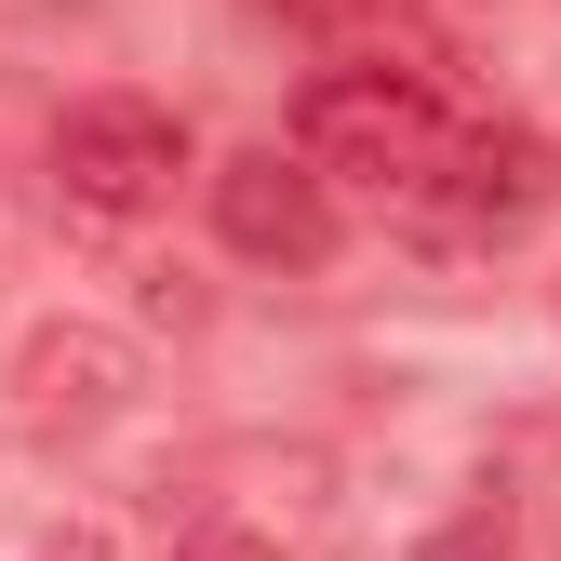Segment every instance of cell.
I'll return each mask as SVG.
<instances>
[{
    "label": "cell",
    "instance_id": "cell-1",
    "mask_svg": "<svg viewBox=\"0 0 561 561\" xmlns=\"http://www.w3.org/2000/svg\"><path fill=\"white\" fill-rule=\"evenodd\" d=\"M442 148H455V107L428 94V67H388V54H334L321 81H308V107H295V161L334 187H375V201H414L442 174Z\"/></svg>",
    "mask_w": 561,
    "mask_h": 561
},
{
    "label": "cell",
    "instance_id": "cell-2",
    "mask_svg": "<svg viewBox=\"0 0 561 561\" xmlns=\"http://www.w3.org/2000/svg\"><path fill=\"white\" fill-rule=\"evenodd\" d=\"M174 174H187V121L148 107V94H81L54 121V187L81 215H161Z\"/></svg>",
    "mask_w": 561,
    "mask_h": 561
},
{
    "label": "cell",
    "instance_id": "cell-3",
    "mask_svg": "<svg viewBox=\"0 0 561 561\" xmlns=\"http://www.w3.org/2000/svg\"><path fill=\"white\" fill-rule=\"evenodd\" d=\"M548 201H561V148H548V134H522V121H455V148H442L428 187H414V215H428L442 241H522Z\"/></svg>",
    "mask_w": 561,
    "mask_h": 561
},
{
    "label": "cell",
    "instance_id": "cell-4",
    "mask_svg": "<svg viewBox=\"0 0 561 561\" xmlns=\"http://www.w3.org/2000/svg\"><path fill=\"white\" fill-rule=\"evenodd\" d=\"M215 241L254 254V267H321L334 254V187L295 161V148H241L215 174Z\"/></svg>",
    "mask_w": 561,
    "mask_h": 561
},
{
    "label": "cell",
    "instance_id": "cell-5",
    "mask_svg": "<svg viewBox=\"0 0 561 561\" xmlns=\"http://www.w3.org/2000/svg\"><path fill=\"white\" fill-rule=\"evenodd\" d=\"M121 388H134V347H121L107 321H41V334L14 347V428H27V442H81V428H107Z\"/></svg>",
    "mask_w": 561,
    "mask_h": 561
},
{
    "label": "cell",
    "instance_id": "cell-6",
    "mask_svg": "<svg viewBox=\"0 0 561 561\" xmlns=\"http://www.w3.org/2000/svg\"><path fill=\"white\" fill-rule=\"evenodd\" d=\"M414 561H508V508H468V522H442Z\"/></svg>",
    "mask_w": 561,
    "mask_h": 561
},
{
    "label": "cell",
    "instance_id": "cell-7",
    "mask_svg": "<svg viewBox=\"0 0 561 561\" xmlns=\"http://www.w3.org/2000/svg\"><path fill=\"white\" fill-rule=\"evenodd\" d=\"M174 561H280V548H267V535H241V522H215V535H187Z\"/></svg>",
    "mask_w": 561,
    "mask_h": 561
}]
</instances>
